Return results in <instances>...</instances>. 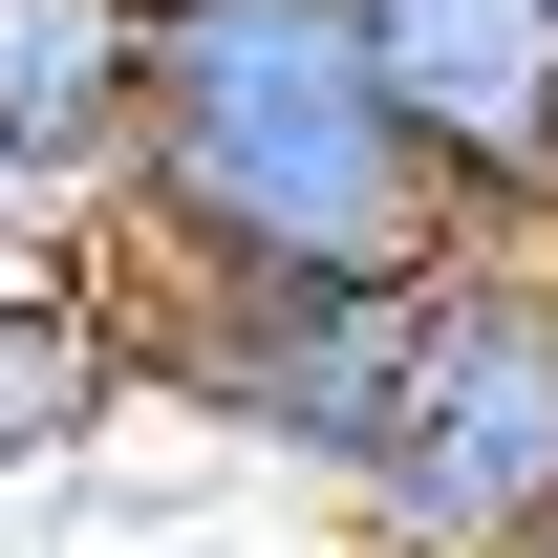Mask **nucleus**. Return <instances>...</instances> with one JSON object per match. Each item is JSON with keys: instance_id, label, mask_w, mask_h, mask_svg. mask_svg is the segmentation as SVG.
<instances>
[{"instance_id": "f257e3e1", "label": "nucleus", "mask_w": 558, "mask_h": 558, "mask_svg": "<svg viewBox=\"0 0 558 558\" xmlns=\"http://www.w3.org/2000/svg\"><path fill=\"white\" fill-rule=\"evenodd\" d=\"M108 236L150 258V301H236V279H429L451 194L409 172L387 86H365L344 0H150L130 172Z\"/></svg>"}, {"instance_id": "f03ea898", "label": "nucleus", "mask_w": 558, "mask_h": 558, "mask_svg": "<svg viewBox=\"0 0 558 558\" xmlns=\"http://www.w3.org/2000/svg\"><path fill=\"white\" fill-rule=\"evenodd\" d=\"M387 558H515L558 515V279L537 236H451L409 279V387H387V451L344 494Z\"/></svg>"}, {"instance_id": "7ed1b4c3", "label": "nucleus", "mask_w": 558, "mask_h": 558, "mask_svg": "<svg viewBox=\"0 0 558 558\" xmlns=\"http://www.w3.org/2000/svg\"><path fill=\"white\" fill-rule=\"evenodd\" d=\"M130 365H150V387H194L236 451L365 494L387 387H409V279H236V301H130Z\"/></svg>"}, {"instance_id": "20e7f679", "label": "nucleus", "mask_w": 558, "mask_h": 558, "mask_svg": "<svg viewBox=\"0 0 558 558\" xmlns=\"http://www.w3.org/2000/svg\"><path fill=\"white\" fill-rule=\"evenodd\" d=\"M451 236H558V0H344Z\"/></svg>"}, {"instance_id": "39448f33", "label": "nucleus", "mask_w": 558, "mask_h": 558, "mask_svg": "<svg viewBox=\"0 0 558 558\" xmlns=\"http://www.w3.org/2000/svg\"><path fill=\"white\" fill-rule=\"evenodd\" d=\"M150 86V0H0V258H44V215H108Z\"/></svg>"}, {"instance_id": "423d86ee", "label": "nucleus", "mask_w": 558, "mask_h": 558, "mask_svg": "<svg viewBox=\"0 0 558 558\" xmlns=\"http://www.w3.org/2000/svg\"><path fill=\"white\" fill-rule=\"evenodd\" d=\"M108 387H150L130 365V301L65 258H0V473H44V451H86L108 429Z\"/></svg>"}, {"instance_id": "0eeeda50", "label": "nucleus", "mask_w": 558, "mask_h": 558, "mask_svg": "<svg viewBox=\"0 0 558 558\" xmlns=\"http://www.w3.org/2000/svg\"><path fill=\"white\" fill-rule=\"evenodd\" d=\"M515 558H558V515H537V537H515Z\"/></svg>"}, {"instance_id": "6e6552de", "label": "nucleus", "mask_w": 558, "mask_h": 558, "mask_svg": "<svg viewBox=\"0 0 558 558\" xmlns=\"http://www.w3.org/2000/svg\"><path fill=\"white\" fill-rule=\"evenodd\" d=\"M537 279H558V236H537Z\"/></svg>"}]
</instances>
